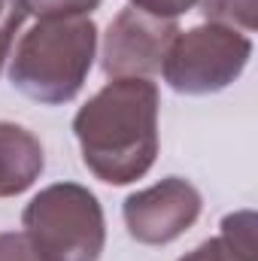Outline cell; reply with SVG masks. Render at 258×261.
Wrapping results in <instances>:
<instances>
[{
    "label": "cell",
    "mask_w": 258,
    "mask_h": 261,
    "mask_svg": "<svg viewBox=\"0 0 258 261\" xmlns=\"http://www.w3.org/2000/svg\"><path fill=\"white\" fill-rule=\"evenodd\" d=\"M161 94L152 79H110L73 116V134L88 173L107 186L143 179L158 158Z\"/></svg>",
    "instance_id": "cell-1"
},
{
    "label": "cell",
    "mask_w": 258,
    "mask_h": 261,
    "mask_svg": "<svg viewBox=\"0 0 258 261\" xmlns=\"http://www.w3.org/2000/svg\"><path fill=\"white\" fill-rule=\"evenodd\" d=\"M97 58V24L85 18H49L21 34L9 55V82L24 97L61 107L70 103Z\"/></svg>",
    "instance_id": "cell-2"
},
{
    "label": "cell",
    "mask_w": 258,
    "mask_h": 261,
    "mask_svg": "<svg viewBox=\"0 0 258 261\" xmlns=\"http://www.w3.org/2000/svg\"><path fill=\"white\" fill-rule=\"evenodd\" d=\"M21 228L43 261H100L107 219L94 192L79 182H52L21 210Z\"/></svg>",
    "instance_id": "cell-3"
},
{
    "label": "cell",
    "mask_w": 258,
    "mask_h": 261,
    "mask_svg": "<svg viewBox=\"0 0 258 261\" xmlns=\"http://www.w3.org/2000/svg\"><path fill=\"white\" fill-rule=\"evenodd\" d=\"M252 58V40L243 31L203 21L179 31L167 46L161 76L176 94H216L240 79Z\"/></svg>",
    "instance_id": "cell-4"
},
{
    "label": "cell",
    "mask_w": 258,
    "mask_h": 261,
    "mask_svg": "<svg viewBox=\"0 0 258 261\" xmlns=\"http://www.w3.org/2000/svg\"><path fill=\"white\" fill-rule=\"evenodd\" d=\"M203 197L189 179L164 176L161 182L125 197L122 219L128 234L143 246H167L200 219Z\"/></svg>",
    "instance_id": "cell-5"
},
{
    "label": "cell",
    "mask_w": 258,
    "mask_h": 261,
    "mask_svg": "<svg viewBox=\"0 0 258 261\" xmlns=\"http://www.w3.org/2000/svg\"><path fill=\"white\" fill-rule=\"evenodd\" d=\"M179 34L173 18H155L140 9H122L100 46V67L110 79H149L161 70V61L167 55V46Z\"/></svg>",
    "instance_id": "cell-6"
},
{
    "label": "cell",
    "mask_w": 258,
    "mask_h": 261,
    "mask_svg": "<svg viewBox=\"0 0 258 261\" xmlns=\"http://www.w3.org/2000/svg\"><path fill=\"white\" fill-rule=\"evenodd\" d=\"M46 167L43 143L34 130L15 122H0V197L28 192Z\"/></svg>",
    "instance_id": "cell-7"
},
{
    "label": "cell",
    "mask_w": 258,
    "mask_h": 261,
    "mask_svg": "<svg viewBox=\"0 0 258 261\" xmlns=\"http://www.w3.org/2000/svg\"><path fill=\"white\" fill-rule=\"evenodd\" d=\"M200 12L213 24H225L243 34L258 28V0H197Z\"/></svg>",
    "instance_id": "cell-8"
},
{
    "label": "cell",
    "mask_w": 258,
    "mask_h": 261,
    "mask_svg": "<svg viewBox=\"0 0 258 261\" xmlns=\"http://www.w3.org/2000/svg\"><path fill=\"white\" fill-rule=\"evenodd\" d=\"M222 240L240 255L243 261H258L255 255V213L252 210H237L222 219Z\"/></svg>",
    "instance_id": "cell-9"
},
{
    "label": "cell",
    "mask_w": 258,
    "mask_h": 261,
    "mask_svg": "<svg viewBox=\"0 0 258 261\" xmlns=\"http://www.w3.org/2000/svg\"><path fill=\"white\" fill-rule=\"evenodd\" d=\"M18 3L24 15H34L37 21H49V18H85L104 0H18Z\"/></svg>",
    "instance_id": "cell-10"
},
{
    "label": "cell",
    "mask_w": 258,
    "mask_h": 261,
    "mask_svg": "<svg viewBox=\"0 0 258 261\" xmlns=\"http://www.w3.org/2000/svg\"><path fill=\"white\" fill-rule=\"evenodd\" d=\"M24 21V9L18 0H0V70L6 64L9 52H12V43H15V34Z\"/></svg>",
    "instance_id": "cell-11"
},
{
    "label": "cell",
    "mask_w": 258,
    "mask_h": 261,
    "mask_svg": "<svg viewBox=\"0 0 258 261\" xmlns=\"http://www.w3.org/2000/svg\"><path fill=\"white\" fill-rule=\"evenodd\" d=\"M0 261H43L24 231H3L0 234Z\"/></svg>",
    "instance_id": "cell-12"
},
{
    "label": "cell",
    "mask_w": 258,
    "mask_h": 261,
    "mask_svg": "<svg viewBox=\"0 0 258 261\" xmlns=\"http://www.w3.org/2000/svg\"><path fill=\"white\" fill-rule=\"evenodd\" d=\"M179 261H243L222 237H210L200 246H194L192 252H186Z\"/></svg>",
    "instance_id": "cell-13"
},
{
    "label": "cell",
    "mask_w": 258,
    "mask_h": 261,
    "mask_svg": "<svg viewBox=\"0 0 258 261\" xmlns=\"http://www.w3.org/2000/svg\"><path fill=\"white\" fill-rule=\"evenodd\" d=\"M134 9H140V12H149V15H155V18H179L183 12H189L197 0H128Z\"/></svg>",
    "instance_id": "cell-14"
}]
</instances>
